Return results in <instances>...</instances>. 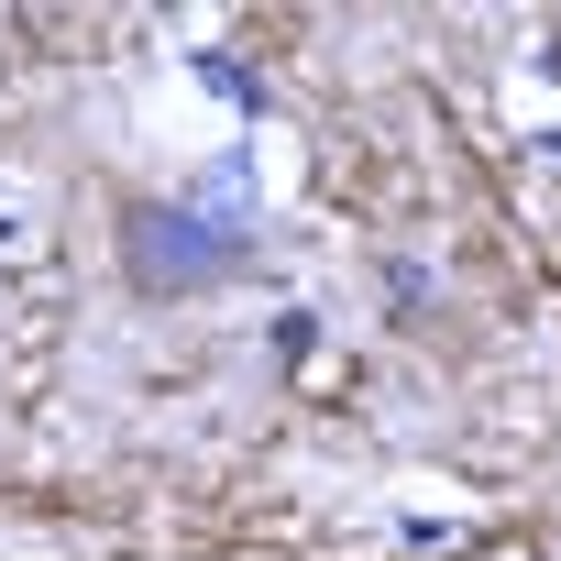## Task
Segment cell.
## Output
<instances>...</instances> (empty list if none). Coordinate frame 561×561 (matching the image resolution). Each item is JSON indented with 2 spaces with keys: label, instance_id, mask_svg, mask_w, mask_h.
<instances>
[{
  "label": "cell",
  "instance_id": "6da1fadb",
  "mask_svg": "<svg viewBox=\"0 0 561 561\" xmlns=\"http://www.w3.org/2000/svg\"><path fill=\"white\" fill-rule=\"evenodd\" d=\"M253 264V220H242V165H209L187 198H133L122 209V275L133 298H209Z\"/></svg>",
  "mask_w": 561,
  "mask_h": 561
},
{
  "label": "cell",
  "instance_id": "7a4b0ae2",
  "mask_svg": "<svg viewBox=\"0 0 561 561\" xmlns=\"http://www.w3.org/2000/svg\"><path fill=\"white\" fill-rule=\"evenodd\" d=\"M198 78H209V89H220V100H242V111H253V100H264V89H253V78H242V67H231V56H198Z\"/></svg>",
  "mask_w": 561,
  "mask_h": 561
},
{
  "label": "cell",
  "instance_id": "3957f363",
  "mask_svg": "<svg viewBox=\"0 0 561 561\" xmlns=\"http://www.w3.org/2000/svg\"><path fill=\"white\" fill-rule=\"evenodd\" d=\"M539 67H550V78H561V34H539ZM550 154H561V133H550Z\"/></svg>",
  "mask_w": 561,
  "mask_h": 561
}]
</instances>
